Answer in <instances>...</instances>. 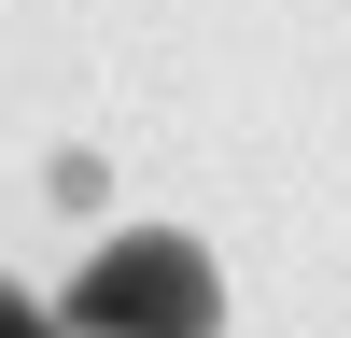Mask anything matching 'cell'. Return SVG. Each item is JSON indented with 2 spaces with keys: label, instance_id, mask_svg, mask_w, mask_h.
Masks as SVG:
<instances>
[{
  "label": "cell",
  "instance_id": "cell-1",
  "mask_svg": "<svg viewBox=\"0 0 351 338\" xmlns=\"http://www.w3.org/2000/svg\"><path fill=\"white\" fill-rule=\"evenodd\" d=\"M56 338H225V268L183 240V225H112V240L71 268Z\"/></svg>",
  "mask_w": 351,
  "mask_h": 338
},
{
  "label": "cell",
  "instance_id": "cell-2",
  "mask_svg": "<svg viewBox=\"0 0 351 338\" xmlns=\"http://www.w3.org/2000/svg\"><path fill=\"white\" fill-rule=\"evenodd\" d=\"M0 338H56V324H43V310H28V296H14V282H0Z\"/></svg>",
  "mask_w": 351,
  "mask_h": 338
}]
</instances>
